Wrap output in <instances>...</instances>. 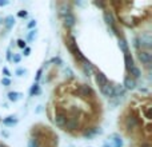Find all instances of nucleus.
Segmentation results:
<instances>
[{
	"instance_id": "7c9ffc66",
	"label": "nucleus",
	"mask_w": 152,
	"mask_h": 147,
	"mask_svg": "<svg viewBox=\"0 0 152 147\" xmlns=\"http://www.w3.org/2000/svg\"><path fill=\"white\" fill-rule=\"evenodd\" d=\"M16 43H18V47L23 48V50H24V48L27 47V43H26V40H23V39H19V40H18V42H16Z\"/></svg>"
},
{
	"instance_id": "72a5a7b5",
	"label": "nucleus",
	"mask_w": 152,
	"mask_h": 147,
	"mask_svg": "<svg viewBox=\"0 0 152 147\" xmlns=\"http://www.w3.org/2000/svg\"><path fill=\"white\" fill-rule=\"evenodd\" d=\"M27 15H28V12H27V11H24V10H21V11H19V12H18L19 18H27Z\"/></svg>"
},
{
	"instance_id": "58836bf2",
	"label": "nucleus",
	"mask_w": 152,
	"mask_h": 147,
	"mask_svg": "<svg viewBox=\"0 0 152 147\" xmlns=\"http://www.w3.org/2000/svg\"><path fill=\"white\" fill-rule=\"evenodd\" d=\"M29 54H31V48L26 47V48H24V51H23V55L24 56H29Z\"/></svg>"
},
{
	"instance_id": "9d476101",
	"label": "nucleus",
	"mask_w": 152,
	"mask_h": 147,
	"mask_svg": "<svg viewBox=\"0 0 152 147\" xmlns=\"http://www.w3.org/2000/svg\"><path fill=\"white\" fill-rule=\"evenodd\" d=\"M95 82H96V84L102 88V87H104L105 84L108 83V79L102 71H96L95 72Z\"/></svg>"
},
{
	"instance_id": "c756f323",
	"label": "nucleus",
	"mask_w": 152,
	"mask_h": 147,
	"mask_svg": "<svg viewBox=\"0 0 152 147\" xmlns=\"http://www.w3.org/2000/svg\"><path fill=\"white\" fill-rule=\"evenodd\" d=\"M36 29H31V31H29V34H28V36H27V39L29 40V42H31V40H34V37H36Z\"/></svg>"
},
{
	"instance_id": "5701e85b",
	"label": "nucleus",
	"mask_w": 152,
	"mask_h": 147,
	"mask_svg": "<svg viewBox=\"0 0 152 147\" xmlns=\"http://www.w3.org/2000/svg\"><path fill=\"white\" fill-rule=\"evenodd\" d=\"M40 94V86L37 83H34V86L31 87V90H29V95L31 96H35V95H39Z\"/></svg>"
},
{
	"instance_id": "c03bdc74",
	"label": "nucleus",
	"mask_w": 152,
	"mask_h": 147,
	"mask_svg": "<svg viewBox=\"0 0 152 147\" xmlns=\"http://www.w3.org/2000/svg\"><path fill=\"white\" fill-rule=\"evenodd\" d=\"M103 147H112V146H110V145H104Z\"/></svg>"
},
{
	"instance_id": "37998d69",
	"label": "nucleus",
	"mask_w": 152,
	"mask_h": 147,
	"mask_svg": "<svg viewBox=\"0 0 152 147\" xmlns=\"http://www.w3.org/2000/svg\"><path fill=\"white\" fill-rule=\"evenodd\" d=\"M140 147H151V145L148 142H144V143H142V145H140Z\"/></svg>"
},
{
	"instance_id": "c85d7f7f",
	"label": "nucleus",
	"mask_w": 152,
	"mask_h": 147,
	"mask_svg": "<svg viewBox=\"0 0 152 147\" xmlns=\"http://www.w3.org/2000/svg\"><path fill=\"white\" fill-rule=\"evenodd\" d=\"M20 60H21V56L19 55V54H13L11 62H13V63H20Z\"/></svg>"
},
{
	"instance_id": "4468645a",
	"label": "nucleus",
	"mask_w": 152,
	"mask_h": 147,
	"mask_svg": "<svg viewBox=\"0 0 152 147\" xmlns=\"http://www.w3.org/2000/svg\"><path fill=\"white\" fill-rule=\"evenodd\" d=\"M110 139H111V142H112V147H123L124 146V142L120 135L112 134V135H110Z\"/></svg>"
},
{
	"instance_id": "6e6552de",
	"label": "nucleus",
	"mask_w": 152,
	"mask_h": 147,
	"mask_svg": "<svg viewBox=\"0 0 152 147\" xmlns=\"http://www.w3.org/2000/svg\"><path fill=\"white\" fill-rule=\"evenodd\" d=\"M100 91H102V94L104 95L105 98H110V99L115 98V86H112L110 82H108L104 87H102V88H100Z\"/></svg>"
},
{
	"instance_id": "c9c22d12",
	"label": "nucleus",
	"mask_w": 152,
	"mask_h": 147,
	"mask_svg": "<svg viewBox=\"0 0 152 147\" xmlns=\"http://www.w3.org/2000/svg\"><path fill=\"white\" fill-rule=\"evenodd\" d=\"M27 27H28L29 29L35 28V27H36V20H31V21H29V23H28V26H27Z\"/></svg>"
},
{
	"instance_id": "dca6fc26",
	"label": "nucleus",
	"mask_w": 152,
	"mask_h": 147,
	"mask_svg": "<svg viewBox=\"0 0 152 147\" xmlns=\"http://www.w3.org/2000/svg\"><path fill=\"white\" fill-rule=\"evenodd\" d=\"M118 44H119V48H120V51H121V52H123V54L129 52L128 43H127V40L124 39L123 36H119V37H118Z\"/></svg>"
},
{
	"instance_id": "2f4dec72",
	"label": "nucleus",
	"mask_w": 152,
	"mask_h": 147,
	"mask_svg": "<svg viewBox=\"0 0 152 147\" xmlns=\"http://www.w3.org/2000/svg\"><path fill=\"white\" fill-rule=\"evenodd\" d=\"M1 84H3L4 87H8V86L11 84V80H10L8 78H3V79H1Z\"/></svg>"
},
{
	"instance_id": "b1692460",
	"label": "nucleus",
	"mask_w": 152,
	"mask_h": 147,
	"mask_svg": "<svg viewBox=\"0 0 152 147\" xmlns=\"http://www.w3.org/2000/svg\"><path fill=\"white\" fill-rule=\"evenodd\" d=\"M124 94H126V90H124L123 86H115V96H124Z\"/></svg>"
},
{
	"instance_id": "7ed1b4c3",
	"label": "nucleus",
	"mask_w": 152,
	"mask_h": 147,
	"mask_svg": "<svg viewBox=\"0 0 152 147\" xmlns=\"http://www.w3.org/2000/svg\"><path fill=\"white\" fill-rule=\"evenodd\" d=\"M124 126H126L127 130L129 131H135V130H139L140 127V121L139 118H136L135 115H128L124 121Z\"/></svg>"
},
{
	"instance_id": "6ab92c4d",
	"label": "nucleus",
	"mask_w": 152,
	"mask_h": 147,
	"mask_svg": "<svg viewBox=\"0 0 152 147\" xmlns=\"http://www.w3.org/2000/svg\"><path fill=\"white\" fill-rule=\"evenodd\" d=\"M128 72H129V76H131L132 79H135V80H136L137 78H140V76H142V71H140V68H139V67H136V66L132 67Z\"/></svg>"
},
{
	"instance_id": "412c9836",
	"label": "nucleus",
	"mask_w": 152,
	"mask_h": 147,
	"mask_svg": "<svg viewBox=\"0 0 152 147\" xmlns=\"http://www.w3.org/2000/svg\"><path fill=\"white\" fill-rule=\"evenodd\" d=\"M3 123H4L5 126H13V124L18 123V119H16V116L10 115V116H7L5 119H3Z\"/></svg>"
},
{
	"instance_id": "aec40b11",
	"label": "nucleus",
	"mask_w": 152,
	"mask_h": 147,
	"mask_svg": "<svg viewBox=\"0 0 152 147\" xmlns=\"http://www.w3.org/2000/svg\"><path fill=\"white\" fill-rule=\"evenodd\" d=\"M13 24H15V18H13L12 15L7 16V18L4 19V26H5V28H7V29H11V28H12Z\"/></svg>"
},
{
	"instance_id": "79ce46f5",
	"label": "nucleus",
	"mask_w": 152,
	"mask_h": 147,
	"mask_svg": "<svg viewBox=\"0 0 152 147\" xmlns=\"http://www.w3.org/2000/svg\"><path fill=\"white\" fill-rule=\"evenodd\" d=\"M8 4V0H0V7H4Z\"/></svg>"
},
{
	"instance_id": "393cba45",
	"label": "nucleus",
	"mask_w": 152,
	"mask_h": 147,
	"mask_svg": "<svg viewBox=\"0 0 152 147\" xmlns=\"http://www.w3.org/2000/svg\"><path fill=\"white\" fill-rule=\"evenodd\" d=\"M108 32H110L111 35H113V36H120V34H119L118 28H116V26H108Z\"/></svg>"
},
{
	"instance_id": "9b49d317",
	"label": "nucleus",
	"mask_w": 152,
	"mask_h": 147,
	"mask_svg": "<svg viewBox=\"0 0 152 147\" xmlns=\"http://www.w3.org/2000/svg\"><path fill=\"white\" fill-rule=\"evenodd\" d=\"M136 80L135 79H132L131 76H126L124 78V83H123V87L124 90H129V91H132V90L136 88Z\"/></svg>"
},
{
	"instance_id": "ea45409f",
	"label": "nucleus",
	"mask_w": 152,
	"mask_h": 147,
	"mask_svg": "<svg viewBox=\"0 0 152 147\" xmlns=\"http://www.w3.org/2000/svg\"><path fill=\"white\" fill-rule=\"evenodd\" d=\"M94 4L96 5V7H100V8H105V4H104V3H102V1H95Z\"/></svg>"
},
{
	"instance_id": "1a4fd4ad",
	"label": "nucleus",
	"mask_w": 152,
	"mask_h": 147,
	"mask_svg": "<svg viewBox=\"0 0 152 147\" xmlns=\"http://www.w3.org/2000/svg\"><path fill=\"white\" fill-rule=\"evenodd\" d=\"M81 70H83V72H84V75L86 76H92L95 72H96V68H95V66L91 63V62H88V60H86L83 63V66H81Z\"/></svg>"
},
{
	"instance_id": "49530a36",
	"label": "nucleus",
	"mask_w": 152,
	"mask_h": 147,
	"mask_svg": "<svg viewBox=\"0 0 152 147\" xmlns=\"http://www.w3.org/2000/svg\"><path fill=\"white\" fill-rule=\"evenodd\" d=\"M68 147H75V146H68Z\"/></svg>"
},
{
	"instance_id": "a19ab883",
	"label": "nucleus",
	"mask_w": 152,
	"mask_h": 147,
	"mask_svg": "<svg viewBox=\"0 0 152 147\" xmlns=\"http://www.w3.org/2000/svg\"><path fill=\"white\" fill-rule=\"evenodd\" d=\"M11 59H12V52H11V50L8 48V50H7V60L11 62Z\"/></svg>"
},
{
	"instance_id": "cd10ccee",
	"label": "nucleus",
	"mask_w": 152,
	"mask_h": 147,
	"mask_svg": "<svg viewBox=\"0 0 152 147\" xmlns=\"http://www.w3.org/2000/svg\"><path fill=\"white\" fill-rule=\"evenodd\" d=\"M151 106H147V107H144V115H145V118L150 121L151 119Z\"/></svg>"
},
{
	"instance_id": "f03ea898",
	"label": "nucleus",
	"mask_w": 152,
	"mask_h": 147,
	"mask_svg": "<svg viewBox=\"0 0 152 147\" xmlns=\"http://www.w3.org/2000/svg\"><path fill=\"white\" fill-rule=\"evenodd\" d=\"M137 43H139V48L142 47L144 51H150L152 47V36L150 32H144L137 37Z\"/></svg>"
},
{
	"instance_id": "a878e982",
	"label": "nucleus",
	"mask_w": 152,
	"mask_h": 147,
	"mask_svg": "<svg viewBox=\"0 0 152 147\" xmlns=\"http://www.w3.org/2000/svg\"><path fill=\"white\" fill-rule=\"evenodd\" d=\"M28 147H40V142L37 139H35V138H31L28 140Z\"/></svg>"
},
{
	"instance_id": "a18cd8bd",
	"label": "nucleus",
	"mask_w": 152,
	"mask_h": 147,
	"mask_svg": "<svg viewBox=\"0 0 152 147\" xmlns=\"http://www.w3.org/2000/svg\"><path fill=\"white\" fill-rule=\"evenodd\" d=\"M0 147H5V146H3V145H0Z\"/></svg>"
},
{
	"instance_id": "ddd939ff",
	"label": "nucleus",
	"mask_w": 152,
	"mask_h": 147,
	"mask_svg": "<svg viewBox=\"0 0 152 147\" xmlns=\"http://www.w3.org/2000/svg\"><path fill=\"white\" fill-rule=\"evenodd\" d=\"M97 134H102V130L99 129V127H91V129L86 130V131L83 132V137L87 138V139H91V138H94L95 135Z\"/></svg>"
},
{
	"instance_id": "4be33fe9",
	"label": "nucleus",
	"mask_w": 152,
	"mask_h": 147,
	"mask_svg": "<svg viewBox=\"0 0 152 147\" xmlns=\"http://www.w3.org/2000/svg\"><path fill=\"white\" fill-rule=\"evenodd\" d=\"M20 98H21V94H20V92H16V91L8 92V100H11V102H18Z\"/></svg>"
},
{
	"instance_id": "f257e3e1",
	"label": "nucleus",
	"mask_w": 152,
	"mask_h": 147,
	"mask_svg": "<svg viewBox=\"0 0 152 147\" xmlns=\"http://www.w3.org/2000/svg\"><path fill=\"white\" fill-rule=\"evenodd\" d=\"M66 44H67V47H68L69 52H71L72 55H74V58L79 62V63H84V62L87 60L86 56H84L83 54H81V51L79 50L77 43H76V40H75V37H74V36H71V35H69V36H68V40H67Z\"/></svg>"
},
{
	"instance_id": "0eeeda50",
	"label": "nucleus",
	"mask_w": 152,
	"mask_h": 147,
	"mask_svg": "<svg viewBox=\"0 0 152 147\" xmlns=\"http://www.w3.org/2000/svg\"><path fill=\"white\" fill-rule=\"evenodd\" d=\"M77 94L80 95V96L86 98V96H94L95 92L88 84H80V86L77 87Z\"/></svg>"
},
{
	"instance_id": "2eb2a0df",
	"label": "nucleus",
	"mask_w": 152,
	"mask_h": 147,
	"mask_svg": "<svg viewBox=\"0 0 152 147\" xmlns=\"http://www.w3.org/2000/svg\"><path fill=\"white\" fill-rule=\"evenodd\" d=\"M68 13H71V5H69L68 3H61V4L59 5V15H60L61 18H64V16H67Z\"/></svg>"
},
{
	"instance_id": "39448f33",
	"label": "nucleus",
	"mask_w": 152,
	"mask_h": 147,
	"mask_svg": "<svg viewBox=\"0 0 152 147\" xmlns=\"http://www.w3.org/2000/svg\"><path fill=\"white\" fill-rule=\"evenodd\" d=\"M67 122V115L64 111H56L55 116H53V123L59 129H64V124Z\"/></svg>"
},
{
	"instance_id": "423d86ee",
	"label": "nucleus",
	"mask_w": 152,
	"mask_h": 147,
	"mask_svg": "<svg viewBox=\"0 0 152 147\" xmlns=\"http://www.w3.org/2000/svg\"><path fill=\"white\" fill-rule=\"evenodd\" d=\"M137 58H139V60L142 62L143 64H144L145 67H150L151 63H152V54L150 52V51H139L137 52Z\"/></svg>"
},
{
	"instance_id": "f8f14e48",
	"label": "nucleus",
	"mask_w": 152,
	"mask_h": 147,
	"mask_svg": "<svg viewBox=\"0 0 152 147\" xmlns=\"http://www.w3.org/2000/svg\"><path fill=\"white\" fill-rule=\"evenodd\" d=\"M63 20H64V27H66V28H72V27L76 24V18L72 12L68 13L67 16H64Z\"/></svg>"
},
{
	"instance_id": "473e14b6",
	"label": "nucleus",
	"mask_w": 152,
	"mask_h": 147,
	"mask_svg": "<svg viewBox=\"0 0 152 147\" xmlns=\"http://www.w3.org/2000/svg\"><path fill=\"white\" fill-rule=\"evenodd\" d=\"M42 74H43V68H40L39 71L36 74V78H35V83H37V82L40 80V78H42Z\"/></svg>"
},
{
	"instance_id": "f3484780",
	"label": "nucleus",
	"mask_w": 152,
	"mask_h": 147,
	"mask_svg": "<svg viewBox=\"0 0 152 147\" xmlns=\"http://www.w3.org/2000/svg\"><path fill=\"white\" fill-rule=\"evenodd\" d=\"M124 63H126V68L127 71H129V70L132 68V67L135 66L134 64V58H132V55L129 52L124 54Z\"/></svg>"
},
{
	"instance_id": "e433bc0d",
	"label": "nucleus",
	"mask_w": 152,
	"mask_h": 147,
	"mask_svg": "<svg viewBox=\"0 0 152 147\" xmlns=\"http://www.w3.org/2000/svg\"><path fill=\"white\" fill-rule=\"evenodd\" d=\"M3 74H4V75H5V78H8V79H10L11 72H10V70H8L7 67H4V68H3Z\"/></svg>"
},
{
	"instance_id": "a211bd4d",
	"label": "nucleus",
	"mask_w": 152,
	"mask_h": 147,
	"mask_svg": "<svg viewBox=\"0 0 152 147\" xmlns=\"http://www.w3.org/2000/svg\"><path fill=\"white\" fill-rule=\"evenodd\" d=\"M104 20H105V23H107V26H115V18H113L112 12L105 11L104 12Z\"/></svg>"
},
{
	"instance_id": "20e7f679",
	"label": "nucleus",
	"mask_w": 152,
	"mask_h": 147,
	"mask_svg": "<svg viewBox=\"0 0 152 147\" xmlns=\"http://www.w3.org/2000/svg\"><path fill=\"white\" fill-rule=\"evenodd\" d=\"M79 127H80V122H79V118H76V116H69V118H67V122L66 124H64V130L66 131H75V130H77Z\"/></svg>"
},
{
	"instance_id": "bb28decb",
	"label": "nucleus",
	"mask_w": 152,
	"mask_h": 147,
	"mask_svg": "<svg viewBox=\"0 0 152 147\" xmlns=\"http://www.w3.org/2000/svg\"><path fill=\"white\" fill-rule=\"evenodd\" d=\"M64 74H66V78L67 79H72V78H74V71H72L69 67H67V68L64 70Z\"/></svg>"
},
{
	"instance_id": "f704fd0d",
	"label": "nucleus",
	"mask_w": 152,
	"mask_h": 147,
	"mask_svg": "<svg viewBox=\"0 0 152 147\" xmlns=\"http://www.w3.org/2000/svg\"><path fill=\"white\" fill-rule=\"evenodd\" d=\"M51 63H56L58 66H60V64H61V59L59 58V56H56V58H53L52 60H51Z\"/></svg>"
},
{
	"instance_id": "4c0bfd02",
	"label": "nucleus",
	"mask_w": 152,
	"mask_h": 147,
	"mask_svg": "<svg viewBox=\"0 0 152 147\" xmlns=\"http://www.w3.org/2000/svg\"><path fill=\"white\" fill-rule=\"evenodd\" d=\"M26 72H27V71H26V70H23V68H19V70H16V75H18V76H23Z\"/></svg>"
}]
</instances>
